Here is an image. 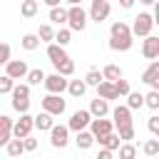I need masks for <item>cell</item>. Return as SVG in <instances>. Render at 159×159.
Returning <instances> with one entry per match:
<instances>
[{"mask_svg": "<svg viewBox=\"0 0 159 159\" xmlns=\"http://www.w3.org/2000/svg\"><path fill=\"white\" fill-rule=\"evenodd\" d=\"M154 15H149V12H139L137 17H134V22H132V32H134V37H147V35H152V30H154Z\"/></svg>", "mask_w": 159, "mask_h": 159, "instance_id": "obj_1", "label": "cell"}, {"mask_svg": "<svg viewBox=\"0 0 159 159\" xmlns=\"http://www.w3.org/2000/svg\"><path fill=\"white\" fill-rule=\"evenodd\" d=\"M42 109L50 112V114H55V117H60L67 109V99H62V94H57V92H47L42 97Z\"/></svg>", "mask_w": 159, "mask_h": 159, "instance_id": "obj_2", "label": "cell"}, {"mask_svg": "<svg viewBox=\"0 0 159 159\" xmlns=\"http://www.w3.org/2000/svg\"><path fill=\"white\" fill-rule=\"evenodd\" d=\"M87 20H89V12H84L82 5H70V20H67V25L72 27V32H82L87 27Z\"/></svg>", "mask_w": 159, "mask_h": 159, "instance_id": "obj_3", "label": "cell"}, {"mask_svg": "<svg viewBox=\"0 0 159 159\" xmlns=\"http://www.w3.org/2000/svg\"><path fill=\"white\" fill-rule=\"evenodd\" d=\"M70 124H55L52 129H50V144L55 147V149H65L67 147V142H70Z\"/></svg>", "mask_w": 159, "mask_h": 159, "instance_id": "obj_4", "label": "cell"}, {"mask_svg": "<svg viewBox=\"0 0 159 159\" xmlns=\"http://www.w3.org/2000/svg\"><path fill=\"white\" fill-rule=\"evenodd\" d=\"M45 89L47 92H57V94H62V92H67V87H70V80L62 75V72H52V75H47L45 77Z\"/></svg>", "mask_w": 159, "mask_h": 159, "instance_id": "obj_5", "label": "cell"}, {"mask_svg": "<svg viewBox=\"0 0 159 159\" xmlns=\"http://www.w3.org/2000/svg\"><path fill=\"white\" fill-rule=\"evenodd\" d=\"M92 119H94V117H92L89 109H77V112L70 114V122H67V124H70L72 132H82V129H87V127L92 124Z\"/></svg>", "mask_w": 159, "mask_h": 159, "instance_id": "obj_6", "label": "cell"}, {"mask_svg": "<svg viewBox=\"0 0 159 159\" xmlns=\"http://www.w3.org/2000/svg\"><path fill=\"white\" fill-rule=\"evenodd\" d=\"M109 12H112V5H109V0H92V5H89V20L92 22H104L107 17H109Z\"/></svg>", "mask_w": 159, "mask_h": 159, "instance_id": "obj_7", "label": "cell"}, {"mask_svg": "<svg viewBox=\"0 0 159 159\" xmlns=\"http://www.w3.org/2000/svg\"><path fill=\"white\" fill-rule=\"evenodd\" d=\"M132 107L129 104H117L114 109H112V117H114V124H117V129H122V127H132L134 122H132Z\"/></svg>", "mask_w": 159, "mask_h": 159, "instance_id": "obj_8", "label": "cell"}, {"mask_svg": "<svg viewBox=\"0 0 159 159\" xmlns=\"http://www.w3.org/2000/svg\"><path fill=\"white\" fill-rule=\"evenodd\" d=\"M32 129H35V117H30V114L25 112V114H20V119H15V129H12V134L20 137V139H25V137L32 134Z\"/></svg>", "mask_w": 159, "mask_h": 159, "instance_id": "obj_9", "label": "cell"}, {"mask_svg": "<svg viewBox=\"0 0 159 159\" xmlns=\"http://www.w3.org/2000/svg\"><path fill=\"white\" fill-rule=\"evenodd\" d=\"M70 55L65 52V45H60V42H47V60L55 65V70L67 60Z\"/></svg>", "mask_w": 159, "mask_h": 159, "instance_id": "obj_10", "label": "cell"}, {"mask_svg": "<svg viewBox=\"0 0 159 159\" xmlns=\"http://www.w3.org/2000/svg\"><path fill=\"white\" fill-rule=\"evenodd\" d=\"M134 45V35H109V50L112 52H127Z\"/></svg>", "mask_w": 159, "mask_h": 159, "instance_id": "obj_11", "label": "cell"}, {"mask_svg": "<svg viewBox=\"0 0 159 159\" xmlns=\"http://www.w3.org/2000/svg\"><path fill=\"white\" fill-rule=\"evenodd\" d=\"M5 72H7L10 77H15V80H25L27 72H30V67H27L25 60H10V62L5 65Z\"/></svg>", "mask_w": 159, "mask_h": 159, "instance_id": "obj_12", "label": "cell"}, {"mask_svg": "<svg viewBox=\"0 0 159 159\" xmlns=\"http://www.w3.org/2000/svg\"><path fill=\"white\" fill-rule=\"evenodd\" d=\"M114 122H109V119H104V117H94L92 119V124H89V129H92V134L99 139V137H104V134H109V132H114Z\"/></svg>", "mask_w": 159, "mask_h": 159, "instance_id": "obj_13", "label": "cell"}, {"mask_svg": "<svg viewBox=\"0 0 159 159\" xmlns=\"http://www.w3.org/2000/svg\"><path fill=\"white\" fill-rule=\"evenodd\" d=\"M142 55H144V60H157L159 57V37L147 35L142 40Z\"/></svg>", "mask_w": 159, "mask_h": 159, "instance_id": "obj_14", "label": "cell"}, {"mask_svg": "<svg viewBox=\"0 0 159 159\" xmlns=\"http://www.w3.org/2000/svg\"><path fill=\"white\" fill-rule=\"evenodd\" d=\"M97 94L104 97V99H119V97H122L119 89H117V82H112V80L99 82V84H97Z\"/></svg>", "mask_w": 159, "mask_h": 159, "instance_id": "obj_15", "label": "cell"}, {"mask_svg": "<svg viewBox=\"0 0 159 159\" xmlns=\"http://www.w3.org/2000/svg\"><path fill=\"white\" fill-rule=\"evenodd\" d=\"M12 129H15V122H12L7 114H2V117H0V147H5V144L15 137Z\"/></svg>", "mask_w": 159, "mask_h": 159, "instance_id": "obj_16", "label": "cell"}, {"mask_svg": "<svg viewBox=\"0 0 159 159\" xmlns=\"http://www.w3.org/2000/svg\"><path fill=\"white\" fill-rule=\"evenodd\" d=\"M89 112H92V117H107L109 114V99L97 94V99L89 102Z\"/></svg>", "mask_w": 159, "mask_h": 159, "instance_id": "obj_17", "label": "cell"}, {"mask_svg": "<svg viewBox=\"0 0 159 159\" xmlns=\"http://www.w3.org/2000/svg\"><path fill=\"white\" fill-rule=\"evenodd\" d=\"M67 20H70V10H65L62 5H57V7H50V22H55V25H67Z\"/></svg>", "mask_w": 159, "mask_h": 159, "instance_id": "obj_18", "label": "cell"}, {"mask_svg": "<svg viewBox=\"0 0 159 159\" xmlns=\"http://www.w3.org/2000/svg\"><path fill=\"white\" fill-rule=\"evenodd\" d=\"M52 117H55V114H50V112H45V109H42V112L35 117V129H40V132H50V129L55 127Z\"/></svg>", "mask_w": 159, "mask_h": 159, "instance_id": "obj_19", "label": "cell"}, {"mask_svg": "<svg viewBox=\"0 0 159 159\" xmlns=\"http://www.w3.org/2000/svg\"><path fill=\"white\" fill-rule=\"evenodd\" d=\"M40 35L37 32H25L22 35V40H20V45H22V50H27V52H35L37 47H40Z\"/></svg>", "mask_w": 159, "mask_h": 159, "instance_id": "obj_20", "label": "cell"}, {"mask_svg": "<svg viewBox=\"0 0 159 159\" xmlns=\"http://www.w3.org/2000/svg\"><path fill=\"white\" fill-rule=\"evenodd\" d=\"M5 152H7V157H20V154H25L27 149H25V142H22L20 137H12V139L5 144Z\"/></svg>", "mask_w": 159, "mask_h": 159, "instance_id": "obj_21", "label": "cell"}, {"mask_svg": "<svg viewBox=\"0 0 159 159\" xmlns=\"http://www.w3.org/2000/svg\"><path fill=\"white\" fill-rule=\"evenodd\" d=\"M75 142H77V147H80V149H89V147L97 142V137L92 134V129H89V132H87V129H82V132H77V139H75Z\"/></svg>", "mask_w": 159, "mask_h": 159, "instance_id": "obj_22", "label": "cell"}, {"mask_svg": "<svg viewBox=\"0 0 159 159\" xmlns=\"http://www.w3.org/2000/svg\"><path fill=\"white\" fill-rule=\"evenodd\" d=\"M97 142H99V147H109V149H119V147H122V137H119V132H117V134L109 132V134L99 137Z\"/></svg>", "mask_w": 159, "mask_h": 159, "instance_id": "obj_23", "label": "cell"}, {"mask_svg": "<svg viewBox=\"0 0 159 159\" xmlns=\"http://www.w3.org/2000/svg\"><path fill=\"white\" fill-rule=\"evenodd\" d=\"M37 10H40V5H37V0H22V5H20V15L22 17H35L37 15Z\"/></svg>", "mask_w": 159, "mask_h": 159, "instance_id": "obj_24", "label": "cell"}, {"mask_svg": "<svg viewBox=\"0 0 159 159\" xmlns=\"http://www.w3.org/2000/svg\"><path fill=\"white\" fill-rule=\"evenodd\" d=\"M87 87H89V84H87L84 80H70V87H67V92H70L72 97H82V94L87 92Z\"/></svg>", "mask_w": 159, "mask_h": 159, "instance_id": "obj_25", "label": "cell"}, {"mask_svg": "<svg viewBox=\"0 0 159 159\" xmlns=\"http://www.w3.org/2000/svg\"><path fill=\"white\" fill-rule=\"evenodd\" d=\"M127 104H129L132 109H142V107H147V97H144L142 92H129V94H127Z\"/></svg>", "mask_w": 159, "mask_h": 159, "instance_id": "obj_26", "label": "cell"}, {"mask_svg": "<svg viewBox=\"0 0 159 159\" xmlns=\"http://www.w3.org/2000/svg\"><path fill=\"white\" fill-rule=\"evenodd\" d=\"M154 77H159V60H152V62H149V67L142 72V82H144V84H149Z\"/></svg>", "mask_w": 159, "mask_h": 159, "instance_id": "obj_27", "label": "cell"}, {"mask_svg": "<svg viewBox=\"0 0 159 159\" xmlns=\"http://www.w3.org/2000/svg\"><path fill=\"white\" fill-rule=\"evenodd\" d=\"M12 89H15V77L2 72L0 75V94H12Z\"/></svg>", "mask_w": 159, "mask_h": 159, "instance_id": "obj_28", "label": "cell"}, {"mask_svg": "<svg viewBox=\"0 0 159 159\" xmlns=\"http://www.w3.org/2000/svg\"><path fill=\"white\" fill-rule=\"evenodd\" d=\"M37 35H40V40L42 42H55V27L50 25V22H45V25H40V30H37Z\"/></svg>", "mask_w": 159, "mask_h": 159, "instance_id": "obj_29", "label": "cell"}, {"mask_svg": "<svg viewBox=\"0 0 159 159\" xmlns=\"http://www.w3.org/2000/svg\"><path fill=\"white\" fill-rule=\"evenodd\" d=\"M109 35H134V32H132V27H129L124 20H117V22H112Z\"/></svg>", "mask_w": 159, "mask_h": 159, "instance_id": "obj_30", "label": "cell"}, {"mask_svg": "<svg viewBox=\"0 0 159 159\" xmlns=\"http://www.w3.org/2000/svg\"><path fill=\"white\" fill-rule=\"evenodd\" d=\"M104 80H112V82H117V80H122L124 75H122V67H117V65H104Z\"/></svg>", "mask_w": 159, "mask_h": 159, "instance_id": "obj_31", "label": "cell"}, {"mask_svg": "<svg viewBox=\"0 0 159 159\" xmlns=\"http://www.w3.org/2000/svg\"><path fill=\"white\" fill-rule=\"evenodd\" d=\"M84 82H87L89 87H97L99 82H104V72H99V70H94V67H92V70L84 75Z\"/></svg>", "mask_w": 159, "mask_h": 159, "instance_id": "obj_32", "label": "cell"}, {"mask_svg": "<svg viewBox=\"0 0 159 159\" xmlns=\"http://www.w3.org/2000/svg\"><path fill=\"white\" fill-rule=\"evenodd\" d=\"M70 40H72V27L67 25V27H60L57 30V35H55V42H60V45H70Z\"/></svg>", "mask_w": 159, "mask_h": 159, "instance_id": "obj_33", "label": "cell"}, {"mask_svg": "<svg viewBox=\"0 0 159 159\" xmlns=\"http://www.w3.org/2000/svg\"><path fill=\"white\" fill-rule=\"evenodd\" d=\"M142 152H144L147 157H157V154H159V137H157V139H147V142L142 144Z\"/></svg>", "mask_w": 159, "mask_h": 159, "instance_id": "obj_34", "label": "cell"}, {"mask_svg": "<svg viewBox=\"0 0 159 159\" xmlns=\"http://www.w3.org/2000/svg\"><path fill=\"white\" fill-rule=\"evenodd\" d=\"M134 157H137V147L129 144V142H122V147H119V159H134Z\"/></svg>", "mask_w": 159, "mask_h": 159, "instance_id": "obj_35", "label": "cell"}, {"mask_svg": "<svg viewBox=\"0 0 159 159\" xmlns=\"http://www.w3.org/2000/svg\"><path fill=\"white\" fill-rule=\"evenodd\" d=\"M45 77H47V75H45V72H42L40 67H37V70H30L25 80H27L30 84H40V82H45Z\"/></svg>", "mask_w": 159, "mask_h": 159, "instance_id": "obj_36", "label": "cell"}, {"mask_svg": "<svg viewBox=\"0 0 159 159\" xmlns=\"http://www.w3.org/2000/svg\"><path fill=\"white\" fill-rule=\"evenodd\" d=\"M144 97H147V107L149 109H159V89H149Z\"/></svg>", "mask_w": 159, "mask_h": 159, "instance_id": "obj_37", "label": "cell"}, {"mask_svg": "<svg viewBox=\"0 0 159 159\" xmlns=\"http://www.w3.org/2000/svg\"><path fill=\"white\" fill-rule=\"evenodd\" d=\"M57 72H62L65 77H70V75H75V60H70V57H67V60H65V62H62V65L57 67Z\"/></svg>", "mask_w": 159, "mask_h": 159, "instance_id": "obj_38", "label": "cell"}, {"mask_svg": "<svg viewBox=\"0 0 159 159\" xmlns=\"http://www.w3.org/2000/svg\"><path fill=\"white\" fill-rule=\"evenodd\" d=\"M10 55H12V50H10V45H7V42H2V47H0V62H2V65H7V62L12 60Z\"/></svg>", "mask_w": 159, "mask_h": 159, "instance_id": "obj_39", "label": "cell"}, {"mask_svg": "<svg viewBox=\"0 0 159 159\" xmlns=\"http://www.w3.org/2000/svg\"><path fill=\"white\" fill-rule=\"evenodd\" d=\"M117 132H119L122 142H132V139H134V124H132V127H122V129H117Z\"/></svg>", "mask_w": 159, "mask_h": 159, "instance_id": "obj_40", "label": "cell"}, {"mask_svg": "<svg viewBox=\"0 0 159 159\" xmlns=\"http://www.w3.org/2000/svg\"><path fill=\"white\" fill-rule=\"evenodd\" d=\"M147 127H149V132H152L154 137H159V117H157V114L147 119Z\"/></svg>", "mask_w": 159, "mask_h": 159, "instance_id": "obj_41", "label": "cell"}, {"mask_svg": "<svg viewBox=\"0 0 159 159\" xmlns=\"http://www.w3.org/2000/svg\"><path fill=\"white\" fill-rule=\"evenodd\" d=\"M117 89H119V94H122V97H127V94L132 92V87H129V82H127L124 77H122V80H117Z\"/></svg>", "mask_w": 159, "mask_h": 159, "instance_id": "obj_42", "label": "cell"}, {"mask_svg": "<svg viewBox=\"0 0 159 159\" xmlns=\"http://www.w3.org/2000/svg\"><path fill=\"white\" fill-rule=\"evenodd\" d=\"M22 142H25V149H27V152H35V149H37V139H32V134L25 137Z\"/></svg>", "mask_w": 159, "mask_h": 159, "instance_id": "obj_43", "label": "cell"}, {"mask_svg": "<svg viewBox=\"0 0 159 159\" xmlns=\"http://www.w3.org/2000/svg\"><path fill=\"white\" fill-rule=\"evenodd\" d=\"M112 154H114V149L102 147V149H99V154H97V159H112Z\"/></svg>", "mask_w": 159, "mask_h": 159, "instance_id": "obj_44", "label": "cell"}, {"mask_svg": "<svg viewBox=\"0 0 159 159\" xmlns=\"http://www.w3.org/2000/svg\"><path fill=\"white\" fill-rule=\"evenodd\" d=\"M137 0H119V7H124V10H129L132 5H134Z\"/></svg>", "mask_w": 159, "mask_h": 159, "instance_id": "obj_45", "label": "cell"}, {"mask_svg": "<svg viewBox=\"0 0 159 159\" xmlns=\"http://www.w3.org/2000/svg\"><path fill=\"white\" fill-rule=\"evenodd\" d=\"M42 2H45V5H47V7H57V5H60V2H62V0H42Z\"/></svg>", "mask_w": 159, "mask_h": 159, "instance_id": "obj_46", "label": "cell"}, {"mask_svg": "<svg viewBox=\"0 0 159 159\" xmlns=\"http://www.w3.org/2000/svg\"><path fill=\"white\" fill-rule=\"evenodd\" d=\"M149 87H152V89H159V77H154V80L149 82Z\"/></svg>", "mask_w": 159, "mask_h": 159, "instance_id": "obj_47", "label": "cell"}, {"mask_svg": "<svg viewBox=\"0 0 159 159\" xmlns=\"http://www.w3.org/2000/svg\"><path fill=\"white\" fill-rule=\"evenodd\" d=\"M139 2H142V5H154L157 0H139Z\"/></svg>", "mask_w": 159, "mask_h": 159, "instance_id": "obj_48", "label": "cell"}, {"mask_svg": "<svg viewBox=\"0 0 159 159\" xmlns=\"http://www.w3.org/2000/svg\"><path fill=\"white\" fill-rule=\"evenodd\" d=\"M65 2H70V5H80L82 0H65Z\"/></svg>", "mask_w": 159, "mask_h": 159, "instance_id": "obj_49", "label": "cell"}, {"mask_svg": "<svg viewBox=\"0 0 159 159\" xmlns=\"http://www.w3.org/2000/svg\"><path fill=\"white\" fill-rule=\"evenodd\" d=\"M154 12H159V0H157V2H154Z\"/></svg>", "mask_w": 159, "mask_h": 159, "instance_id": "obj_50", "label": "cell"}, {"mask_svg": "<svg viewBox=\"0 0 159 159\" xmlns=\"http://www.w3.org/2000/svg\"><path fill=\"white\" fill-rule=\"evenodd\" d=\"M154 22H157V25H159V12H154Z\"/></svg>", "mask_w": 159, "mask_h": 159, "instance_id": "obj_51", "label": "cell"}]
</instances>
